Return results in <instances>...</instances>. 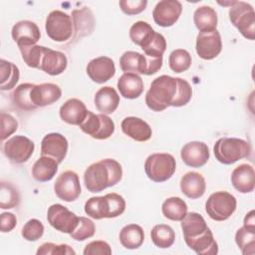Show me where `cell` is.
Listing matches in <instances>:
<instances>
[{"label":"cell","mask_w":255,"mask_h":255,"mask_svg":"<svg viewBox=\"0 0 255 255\" xmlns=\"http://www.w3.org/2000/svg\"><path fill=\"white\" fill-rule=\"evenodd\" d=\"M123 168L119 161L113 158H105L92 163L84 173L86 188L93 193L114 186L121 181Z\"/></svg>","instance_id":"cell-1"},{"label":"cell","mask_w":255,"mask_h":255,"mask_svg":"<svg viewBox=\"0 0 255 255\" xmlns=\"http://www.w3.org/2000/svg\"><path fill=\"white\" fill-rule=\"evenodd\" d=\"M178 92V78L161 75L155 78L145 95L146 106L154 112H162L174 107Z\"/></svg>","instance_id":"cell-2"},{"label":"cell","mask_w":255,"mask_h":255,"mask_svg":"<svg viewBox=\"0 0 255 255\" xmlns=\"http://www.w3.org/2000/svg\"><path fill=\"white\" fill-rule=\"evenodd\" d=\"M216 159L223 164H232L251 154V145L244 139L237 137H221L213 146Z\"/></svg>","instance_id":"cell-3"},{"label":"cell","mask_w":255,"mask_h":255,"mask_svg":"<svg viewBox=\"0 0 255 255\" xmlns=\"http://www.w3.org/2000/svg\"><path fill=\"white\" fill-rule=\"evenodd\" d=\"M229 19L241 35L248 39L255 38V12L254 8L244 1H233L229 9Z\"/></svg>","instance_id":"cell-4"},{"label":"cell","mask_w":255,"mask_h":255,"mask_svg":"<svg viewBox=\"0 0 255 255\" xmlns=\"http://www.w3.org/2000/svg\"><path fill=\"white\" fill-rule=\"evenodd\" d=\"M176 169L175 158L165 152L152 153L144 162V171L147 177L154 182H164L169 179Z\"/></svg>","instance_id":"cell-5"},{"label":"cell","mask_w":255,"mask_h":255,"mask_svg":"<svg viewBox=\"0 0 255 255\" xmlns=\"http://www.w3.org/2000/svg\"><path fill=\"white\" fill-rule=\"evenodd\" d=\"M237 201L234 195L227 191H216L210 194L205 203L207 215L215 221L228 219L236 210Z\"/></svg>","instance_id":"cell-6"},{"label":"cell","mask_w":255,"mask_h":255,"mask_svg":"<svg viewBox=\"0 0 255 255\" xmlns=\"http://www.w3.org/2000/svg\"><path fill=\"white\" fill-rule=\"evenodd\" d=\"M45 29L51 40L65 42L73 35L72 17L61 10H54L46 18Z\"/></svg>","instance_id":"cell-7"},{"label":"cell","mask_w":255,"mask_h":255,"mask_svg":"<svg viewBox=\"0 0 255 255\" xmlns=\"http://www.w3.org/2000/svg\"><path fill=\"white\" fill-rule=\"evenodd\" d=\"M79 127L85 133L96 139H107L115 131V123L110 117L104 114L96 115L91 111Z\"/></svg>","instance_id":"cell-8"},{"label":"cell","mask_w":255,"mask_h":255,"mask_svg":"<svg viewBox=\"0 0 255 255\" xmlns=\"http://www.w3.org/2000/svg\"><path fill=\"white\" fill-rule=\"evenodd\" d=\"M79 218L66 206L56 203L51 205L47 211V220L56 230L71 234L79 223Z\"/></svg>","instance_id":"cell-9"},{"label":"cell","mask_w":255,"mask_h":255,"mask_svg":"<svg viewBox=\"0 0 255 255\" xmlns=\"http://www.w3.org/2000/svg\"><path fill=\"white\" fill-rule=\"evenodd\" d=\"M35 149L34 142L24 135H14L4 142L3 150L6 157L13 163L26 162Z\"/></svg>","instance_id":"cell-10"},{"label":"cell","mask_w":255,"mask_h":255,"mask_svg":"<svg viewBox=\"0 0 255 255\" xmlns=\"http://www.w3.org/2000/svg\"><path fill=\"white\" fill-rule=\"evenodd\" d=\"M56 195L64 201L72 202L81 194V185L78 174L73 170L62 172L54 183Z\"/></svg>","instance_id":"cell-11"},{"label":"cell","mask_w":255,"mask_h":255,"mask_svg":"<svg viewBox=\"0 0 255 255\" xmlns=\"http://www.w3.org/2000/svg\"><path fill=\"white\" fill-rule=\"evenodd\" d=\"M195 50L197 55L203 60L216 58L222 50V40L217 30L199 32L196 37Z\"/></svg>","instance_id":"cell-12"},{"label":"cell","mask_w":255,"mask_h":255,"mask_svg":"<svg viewBox=\"0 0 255 255\" xmlns=\"http://www.w3.org/2000/svg\"><path fill=\"white\" fill-rule=\"evenodd\" d=\"M182 12V5L177 0H161L156 3L152 17L160 27H170L178 20Z\"/></svg>","instance_id":"cell-13"},{"label":"cell","mask_w":255,"mask_h":255,"mask_svg":"<svg viewBox=\"0 0 255 255\" xmlns=\"http://www.w3.org/2000/svg\"><path fill=\"white\" fill-rule=\"evenodd\" d=\"M68 146V140L63 134L51 132L46 134L41 141V155L50 156L61 163L66 157Z\"/></svg>","instance_id":"cell-14"},{"label":"cell","mask_w":255,"mask_h":255,"mask_svg":"<svg viewBox=\"0 0 255 255\" xmlns=\"http://www.w3.org/2000/svg\"><path fill=\"white\" fill-rule=\"evenodd\" d=\"M86 71L93 82L97 84H104L115 76L116 66L115 62L111 58L107 56H100L89 62Z\"/></svg>","instance_id":"cell-15"},{"label":"cell","mask_w":255,"mask_h":255,"mask_svg":"<svg viewBox=\"0 0 255 255\" xmlns=\"http://www.w3.org/2000/svg\"><path fill=\"white\" fill-rule=\"evenodd\" d=\"M182 161L190 167H201L209 159V148L202 141H190L183 145L180 151Z\"/></svg>","instance_id":"cell-16"},{"label":"cell","mask_w":255,"mask_h":255,"mask_svg":"<svg viewBox=\"0 0 255 255\" xmlns=\"http://www.w3.org/2000/svg\"><path fill=\"white\" fill-rule=\"evenodd\" d=\"M11 35L19 48L36 45L41 37L40 29L37 24L29 20H22L17 22L12 27Z\"/></svg>","instance_id":"cell-17"},{"label":"cell","mask_w":255,"mask_h":255,"mask_svg":"<svg viewBox=\"0 0 255 255\" xmlns=\"http://www.w3.org/2000/svg\"><path fill=\"white\" fill-rule=\"evenodd\" d=\"M233 187L241 193H249L255 187V170L251 164L242 163L235 167L231 173Z\"/></svg>","instance_id":"cell-18"},{"label":"cell","mask_w":255,"mask_h":255,"mask_svg":"<svg viewBox=\"0 0 255 255\" xmlns=\"http://www.w3.org/2000/svg\"><path fill=\"white\" fill-rule=\"evenodd\" d=\"M62 96L61 88L52 83L34 85L32 89V102L36 108L46 107L56 103Z\"/></svg>","instance_id":"cell-19"},{"label":"cell","mask_w":255,"mask_h":255,"mask_svg":"<svg viewBox=\"0 0 255 255\" xmlns=\"http://www.w3.org/2000/svg\"><path fill=\"white\" fill-rule=\"evenodd\" d=\"M72 21L74 27V39L86 37L95 29V18L89 7H82L72 11Z\"/></svg>","instance_id":"cell-20"},{"label":"cell","mask_w":255,"mask_h":255,"mask_svg":"<svg viewBox=\"0 0 255 255\" xmlns=\"http://www.w3.org/2000/svg\"><path fill=\"white\" fill-rule=\"evenodd\" d=\"M125 134L136 141H146L151 137L152 130L149 125L136 117H127L121 124Z\"/></svg>","instance_id":"cell-21"},{"label":"cell","mask_w":255,"mask_h":255,"mask_svg":"<svg viewBox=\"0 0 255 255\" xmlns=\"http://www.w3.org/2000/svg\"><path fill=\"white\" fill-rule=\"evenodd\" d=\"M88 110L86 105L79 99L67 100L60 108V118L67 124L80 126L86 119Z\"/></svg>","instance_id":"cell-22"},{"label":"cell","mask_w":255,"mask_h":255,"mask_svg":"<svg viewBox=\"0 0 255 255\" xmlns=\"http://www.w3.org/2000/svg\"><path fill=\"white\" fill-rule=\"evenodd\" d=\"M68 60L64 53L46 47L39 69L48 75L58 76L66 70Z\"/></svg>","instance_id":"cell-23"},{"label":"cell","mask_w":255,"mask_h":255,"mask_svg":"<svg viewBox=\"0 0 255 255\" xmlns=\"http://www.w3.org/2000/svg\"><path fill=\"white\" fill-rule=\"evenodd\" d=\"M181 192L190 199L201 197L206 190V182L202 174L196 171L185 173L180 179Z\"/></svg>","instance_id":"cell-24"},{"label":"cell","mask_w":255,"mask_h":255,"mask_svg":"<svg viewBox=\"0 0 255 255\" xmlns=\"http://www.w3.org/2000/svg\"><path fill=\"white\" fill-rule=\"evenodd\" d=\"M94 103L97 110L101 112V114L110 115L118 109L120 104V96L113 87L105 86L96 93Z\"/></svg>","instance_id":"cell-25"},{"label":"cell","mask_w":255,"mask_h":255,"mask_svg":"<svg viewBox=\"0 0 255 255\" xmlns=\"http://www.w3.org/2000/svg\"><path fill=\"white\" fill-rule=\"evenodd\" d=\"M117 86L121 96L129 100L138 98L144 89L142 79L133 73H124L119 78Z\"/></svg>","instance_id":"cell-26"},{"label":"cell","mask_w":255,"mask_h":255,"mask_svg":"<svg viewBox=\"0 0 255 255\" xmlns=\"http://www.w3.org/2000/svg\"><path fill=\"white\" fill-rule=\"evenodd\" d=\"M184 241L190 249L199 255H215L218 253V245L210 228L199 236Z\"/></svg>","instance_id":"cell-27"},{"label":"cell","mask_w":255,"mask_h":255,"mask_svg":"<svg viewBox=\"0 0 255 255\" xmlns=\"http://www.w3.org/2000/svg\"><path fill=\"white\" fill-rule=\"evenodd\" d=\"M58 164L59 163L54 158L41 155L32 167V175L34 179L40 182L51 180L58 171Z\"/></svg>","instance_id":"cell-28"},{"label":"cell","mask_w":255,"mask_h":255,"mask_svg":"<svg viewBox=\"0 0 255 255\" xmlns=\"http://www.w3.org/2000/svg\"><path fill=\"white\" fill-rule=\"evenodd\" d=\"M181 228L183 231V238L184 240H187L199 236L209 227L199 213L189 212L186 213L185 217L181 220Z\"/></svg>","instance_id":"cell-29"},{"label":"cell","mask_w":255,"mask_h":255,"mask_svg":"<svg viewBox=\"0 0 255 255\" xmlns=\"http://www.w3.org/2000/svg\"><path fill=\"white\" fill-rule=\"evenodd\" d=\"M144 240L143 229L137 224H128L120 231V242L126 249H137Z\"/></svg>","instance_id":"cell-30"},{"label":"cell","mask_w":255,"mask_h":255,"mask_svg":"<svg viewBox=\"0 0 255 255\" xmlns=\"http://www.w3.org/2000/svg\"><path fill=\"white\" fill-rule=\"evenodd\" d=\"M217 13L210 6H200L193 14V22L200 32L216 30Z\"/></svg>","instance_id":"cell-31"},{"label":"cell","mask_w":255,"mask_h":255,"mask_svg":"<svg viewBox=\"0 0 255 255\" xmlns=\"http://www.w3.org/2000/svg\"><path fill=\"white\" fill-rule=\"evenodd\" d=\"M146 59L144 55L134 51H127L120 58V67L125 73L143 74L145 72Z\"/></svg>","instance_id":"cell-32"},{"label":"cell","mask_w":255,"mask_h":255,"mask_svg":"<svg viewBox=\"0 0 255 255\" xmlns=\"http://www.w3.org/2000/svg\"><path fill=\"white\" fill-rule=\"evenodd\" d=\"M161 211L165 218L172 221H181L187 213V204L180 197H169L163 201Z\"/></svg>","instance_id":"cell-33"},{"label":"cell","mask_w":255,"mask_h":255,"mask_svg":"<svg viewBox=\"0 0 255 255\" xmlns=\"http://www.w3.org/2000/svg\"><path fill=\"white\" fill-rule=\"evenodd\" d=\"M34 84L25 83L19 85L11 94V100L13 104L23 111H33L37 108L32 102V89Z\"/></svg>","instance_id":"cell-34"},{"label":"cell","mask_w":255,"mask_h":255,"mask_svg":"<svg viewBox=\"0 0 255 255\" xmlns=\"http://www.w3.org/2000/svg\"><path fill=\"white\" fill-rule=\"evenodd\" d=\"M0 89L2 91H8L14 88L20 78L18 67L4 59L0 60Z\"/></svg>","instance_id":"cell-35"},{"label":"cell","mask_w":255,"mask_h":255,"mask_svg":"<svg viewBox=\"0 0 255 255\" xmlns=\"http://www.w3.org/2000/svg\"><path fill=\"white\" fill-rule=\"evenodd\" d=\"M150 238L153 244L161 249L169 248L175 240L173 229L166 224H157L150 231Z\"/></svg>","instance_id":"cell-36"},{"label":"cell","mask_w":255,"mask_h":255,"mask_svg":"<svg viewBox=\"0 0 255 255\" xmlns=\"http://www.w3.org/2000/svg\"><path fill=\"white\" fill-rule=\"evenodd\" d=\"M155 31L144 21H137L129 29V38L135 45L143 48L153 37Z\"/></svg>","instance_id":"cell-37"},{"label":"cell","mask_w":255,"mask_h":255,"mask_svg":"<svg viewBox=\"0 0 255 255\" xmlns=\"http://www.w3.org/2000/svg\"><path fill=\"white\" fill-rule=\"evenodd\" d=\"M235 242L243 255L255 253V228L242 226L236 231Z\"/></svg>","instance_id":"cell-38"},{"label":"cell","mask_w":255,"mask_h":255,"mask_svg":"<svg viewBox=\"0 0 255 255\" xmlns=\"http://www.w3.org/2000/svg\"><path fill=\"white\" fill-rule=\"evenodd\" d=\"M85 212L94 219L109 218V210L106 196H95L85 203Z\"/></svg>","instance_id":"cell-39"},{"label":"cell","mask_w":255,"mask_h":255,"mask_svg":"<svg viewBox=\"0 0 255 255\" xmlns=\"http://www.w3.org/2000/svg\"><path fill=\"white\" fill-rule=\"evenodd\" d=\"M191 56L188 51L184 49L173 50L168 58L169 68L174 73H182L189 69L191 66Z\"/></svg>","instance_id":"cell-40"},{"label":"cell","mask_w":255,"mask_h":255,"mask_svg":"<svg viewBox=\"0 0 255 255\" xmlns=\"http://www.w3.org/2000/svg\"><path fill=\"white\" fill-rule=\"evenodd\" d=\"M19 49L22 55V59L28 67L36 69L40 68L41 60L46 47L40 45H31L20 47Z\"/></svg>","instance_id":"cell-41"},{"label":"cell","mask_w":255,"mask_h":255,"mask_svg":"<svg viewBox=\"0 0 255 255\" xmlns=\"http://www.w3.org/2000/svg\"><path fill=\"white\" fill-rule=\"evenodd\" d=\"M20 202V195L16 187L9 183L2 181L0 191V207L2 209H9L16 207Z\"/></svg>","instance_id":"cell-42"},{"label":"cell","mask_w":255,"mask_h":255,"mask_svg":"<svg viewBox=\"0 0 255 255\" xmlns=\"http://www.w3.org/2000/svg\"><path fill=\"white\" fill-rule=\"evenodd\" d=\"M96 231V226L95 223L84 216H81L79 218V223L76 229L70 234L72 239L76 241H84L88 238H91L94 236Z\"/></svg>","instance_id":"cell-43"},{"label":"cell","mask_w":255,"mask_h":255,"mask_svg":"<svg viewBox=\"0 0 255 255\" xmlns=\"http://www.w3.org/2000/svg\"><path fill=\"white\" fill-rule=\"evenodd\" d=\"M145 56L149 57H162L166 49V40L160 33L155 32L151 40L141 48Z\"/></svg>","instance_id":"cell-44"},{"label":"cell","mask_w":255,"mask_h":255,"mask_svg":"<svg viewBox=\"0 0 255 255\" xmlns=\"http://www.w3.org/2000/svg\"><path fill=\"white\" fill-rule=\"evenodd\" d=\"M21 234L27 241H37L44 234V225L38 219H30L23 226Z\"/></svg>","instance_id":"cell-45"},{"label":"cell","mask_w":255,"mask_h":255,"mask_svg":"<svg viewBox=\"0 0 255 255\" xmlns=\"http://www.w3.org/2000/svg\"><path fill=\"white\" fill-rule=\"evenodd\" d=\"M37 255H75V250L68 244H55L51 242L43 243L39 246Z\"/></svg>","instance_id":"cell-46"},{"label":"cell","mask_w":255,"mask_h":255,"mask_svg":"<svg viewBox=\"0 0 255 255\" xmlns=\"http://www.w3.org/2000/svg\"><path fill=\"white\" fill-rule=\"evenodd\" d=\"M105 196L108 202L109 218H115L122 215L126 209V201L124 197L115 192L108 193Z\"/></svg>","instance_id":"cell-47"},{"label":"cell","mask_w":255,"mask_h":255,"mask_svg":"<svg viewBox=\"0 0 255 255\" xmlns=\"http://www.w3.org/2000/svg\"><path fill=\"white\" fill-rule=\"evenodd\" d=\"M18 128V122L16 119L4 112L1 113V140H5L14 133Z\"/></svg>","instance_id":"cell-48"},{"label":"cell","mask_w":255,"mask_h":255,"mask_svg":"<svg viewBox=\"0 0 255 255\" xmlns=\"http://www.w3.org/2000/svg\"><path fill=\"white\" fill-rule=\"evenodd\" d=\"M119 5L122 11L127 15H136L142 12L146 5V0H121Z\"/></svg>","instance_id":"cell-49"},{"label":"cell","mask_w":255,"mask_h":255,"mask_svg":"<svg viewBox=\"0 0 255 255\" xmlns=\"http://www.w3.org/2000/svg\"><path fill=\"white\" fill-rule=\"evenodd\" d=\"M83 253L84 255H111L112 249L106 241L96 240L88 243Z\"/></svg>","instance_id":"cell-50"},{"label":"cell","mask_w":255,"mask_h":255,"mask_svg":"<svg viewBox=\"0 0 255 255\" xmlns=\"http://www.w3.org/2000/svg\"><path fill=\"white\" fill-rule=\"evenodd\" d=\"M17 224L16 216L11 212H3L0 216V230L3 233L12 231Z\"/></svg>","instance_id":"cell-51"},{"label":"cell","mask_w":255,"mask_h":255,"mask_svg":"<svg viewBox=\"0 0 255 255\" xmlns=\"http://www.w3.org/2000/svg\"><path fill=\"white\" fill-rule=\"evenodd\" d=\"M145 59H146V66H145L144 75H146V76L155 74L162 67V61H163L162 57L145 56Z\"/></svg>","instance_id":"cell-52"},{"label":"cell","mask_w":255,"mask_h":255,"mask_svg":"<svg viewBox=\"0 0 255 255\" xmlns=\"http://www.w3.org/2000/svg\"><path fill=\"white\" fill-rule=\"evenodd\" d=\"M254 210H251L250 212H248L244 218V225L246 227L249 228H255V215H254Z\"/></svg>","instance_id":"cell-53"}]
</instances>
